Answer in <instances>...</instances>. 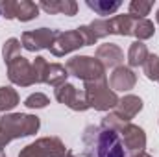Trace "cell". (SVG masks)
I'll return each mask as SVG.
<instances>
[{"mask_svg":"<svg viewBox=\"0 0 159 157\" xmlns=\"http://www.w3.org/2000/svg\"><path fill=\"white\" fill-rule=\"evenodd\" d=\"M83 157H128L119 131L104 126H87L81 135Z\"/></svg>","mask_w":159,"mask_h":157,"instance_id":"cell-1","label":"cell"},{"mask_svg":"<svg viewBox=\"0 0 159 157\" xmlns=\"http://www.w3.org/2000/svg\"><path fill=\"white\" fill-rule=\"evenodd\" d=\"M41 128V120L28 113H9L0 118V135L9 144L15 139L35 135Z\"/></svg>","mask_w":159,"mask_h":157,"instance_id":"cell-2","label":"cell"},{"mask_svg":"<svg viewBox=\"0 0 159 157\" xmlns=\"http://www.w3.org/2000/svg\"><path fill=\"white\" fill-rule=\"evenodd\" d=\"M83 92L87 98V104L91 109L94 111H109L115 109V105L119 104V96L113 89H109L106 78L98 79V81H89L83 85Z\"/></svg>","mask_w":159,"mask_h":157,"instance_id":"cell-3","label":"cell"},{"mask_svg":"<svg viewBox=\"0 0 159 157\" xmlns=\"http://www.w3.org/2000/svg\"><path fill=\"white\" fill-rule=\"evenodd\" d=\"M65 69L69 72V76L81 79L85 83L89 81H98V79L106 78V69L104 65L91 56H74L65 63Z\"/></svg>","mask_w":159,"mask_h":157,"instance_id":"cell-4","label":"cell"},{"mask_svg":"<svg viewBox=\"0 0 159 157\" xmlns=\"http://www.w3.org/2000/svg\"><path fill=\"white\" fill-rule=\"evenodd\" d=\"M67 146L59 137H41L20 150L19 157H63Z\"/></svg>","mask_w":159,"mask_h":157,"instance_id":"cell-5","label":"cell"},{"mask_svg":"<svg viewBox=\"0 0 159 157\" xmlns=\"http://www.w3.org/2000/svg\"><path fill=\"white\" fill-rule=\"evenodd\" d=\"M115 131H119L120 141H122V144H124L126 154L135 155V154L144 152V148H146V133H144V129H143L141 126L131 124V122H122V120H120V124L117 126Z\"/></svg>","mask_w":159,"mask_h":157,"instance_id":"cell-6","label":"cell"},{"mask_svg":"<svg viewBox=\"0 0 159 157\" xmlns=\"http://www.w3.org/2000/svg\"><path fill=\"white\" fill-rule=\"evenodd\" d=\"M59 35V30H52V28H37V30H30L24 32L20 37L22 48H26L28 52H39L52 46V43Z\"/></svg>","mask_w":159,"mask_h":157,"instance_id":"cell-7","label":"cell"},{"mask_svg":"<svg viewBox=\"0 0 159 157\" xmlns=\"http://www.w3.org/2000/svg\"><path fill=\"white\" fill-rule=\"evenodd\" d=\"M56 100L63 105H67L69 109L72 111H78V113H83L89 107L87 104V98H85V92L80 91L76 85L72 83H63L59 87H56Z\"/></svg>","mask_w":159,"mask_h":157,"instance_id":"cell-8","label":"cell"},{"mask_svg":"<svg viewBox=\"0 0 159 157\" xmlns=\"http://www.w3.org/2000/svg\"><path fill=\"white\" fill-rule=\"evenodd\" d=\"M7 78L11 83L19 85V87H30V85H35V76H34V67L32 63L19 56L15 57L11 63H7Z\"/></svg>","mask_w":159,"mask_h":157,"instance_id":"cell-9","label":"cell"},{"mask_svg":"<svg viewBox=\"0 0 159 157\" xmlns=\"http://www.w3.org/2000/svg\"><path fill=\"white\" fill-rule=\"evenodd\" d=\"M81 46H85V41L81 37L80 30L76 28V30H69V32H59V35L56 37V41L50 46V52L56 57H61V56H67V54L81 48Z\"/></svg>","mask_w":159,"mask_h":157,"instance_id":"cell-10","label":"cell"},{"mask_svg":"<svg viewBox=\"0 0 159 157\" xmlns=\"http://www.w3.org/2000/svg\"><path fill=\"white\" fill-rule=\"evenodd\" d=\"M143 111V100L135 94H126L124 98H120L119 104L113 109V115L120 118L122 122H129L131 118H135Z\"/></svg>","mask_w":159,"mask_h":157,"instance_id":"cell-11","label":"cell"},{"mask_svg":"<svg viewBox=\"0 0 159 157\" xmlns=\"http://www.w3.org/2000/svg\"><path fill=\"white\" fill-rule=\"evenodd\" d=\"M96 59L104 65V69H117L124 61V52L115 43H104L96 48Z\"/></svg>","mask_w":159,"mask_h":157,"instance_id":"cell-12","label":"cell"},{"mask_svg":"<svg viewBox=\"0 0 159 157\" xmlns=\"http://www.w3.org/2000/svg\"><path fill=\"white\" fill-rule=\"evenodd\" d=\"M135 83H137V74L129 67H124V65L117 67L109 76V85L113 91H122V92L131 91Z\"/></svg>","mask_w":159,"mask_h":157,"instance_id":"cell-13","label":"cell"},{"mask_svg":"<svg viewBox=\"0 0 159 157\" xmlns=\"http://www.w3.org/2000/svg\"><path fill=\"white\" fill-rule=\"evenodd\" d=\"M39 9H44L50 15H67L74 17L78 13V2L74 0H43L39 2Z\"/></svg>","mask_w":159,"mask_h":157,"instance_id":"cell-14","label":"cell"},{"mask_svg":"<svg viewBox=\"0 0 159 157\" xmlns=\"http://www.w3.org/2000/svg\"><path fill=\"white\" fill-rule=\"evenodd\" d=\"M133 24H135V17H131L129 13L128 15H115L113 19H109V34L128 37L133 32Z\"/></svg>","mask_w":159,"mask_h":157,"instance_id":"cell-15","label":"cell"},{"mask_svg":"<svg viewBox=\"0 0 159 157\" xmlns=\"http://www.w3.org/2000/svg\"><path fill=\"white\" fill-rule=\"evenodd\" d=\"M39 17V4L32 0H15V13L13 19L20 22H30Z\"/></svg>","mask_w":159,"mask_h":157,"instance_id":"cell-16","label":"cell"},{"mask_svg":"<svg viewBox=\"0 0 159 157\" xmlns=\"http://www.w3.org/2000/svg\"><path fill=\"white\" fill-rule=\"evenodd\" d=\"M148 56H150V52H148V48H146V44L143 41L131 43L129 50H128V65H129V69L131 67H143L146 63Z\"/></svg>","mask_w":159,"mask_h":157,"instance_id":"cell-17","label":"cell"},{"mask_svg":"<svg viewBox=\"0 0 159 157\" xmlns=\"http://www.w3.org/2000/svg\"><path fill=\"white\" fill-rule=\"evenodd\" d=\"M69 78V72L63 65L59 63H48V69H46V74H44V83L50 85V87H59L63 83H67Z\"/></svg>","mask_w":159,"mask_h":157,"instance_id":"cell-18","label":"cell"},{"mask_svg":"<svg viewBox=\"0 0 159 157\" xmlns=\"http://www.w3.org/2000/svg\"><path fill=\"white\" fill-rule=\"evenodd\" d=\"M85 4L96 15H113V13H117V9L122 6L120 0H87Z\"/></svg>","mask_w":159,"mask_h":157,"instance_id":"cell-19","label":"cell"},{"mask_svg":"<svg viewBox=\"0 0 159 157\" xmlns=\"http://www.w3.org/2000/svg\"><path fill=\"white\" fill-rule=\"evenodd\" d=\"M19 105V92L13 87H0V111L7 113Z\"/></svg>","mask_w":159,"mask_h":157,"instance_id":"cell-20","label":"cell"},{"mask_svg":"<svg viewBox=\"0 0 159 157\" xmlns=\"http://www.w3.org/2000/svg\"><path fill=\"white\" fill-rule=\"evenodd\" d=\"M154 34H156V28H154V22L152 20H148V19H135L131 35H135L137 41L150 39V37H154Z\"/></svg>","mask_w":159,"mask_h":157,"instance_id":"cell-21","label":"cell"},{"mask_svg":"<svg viewBox=\"0 0 159 157\" xmlns=\"http://www.w3.org/2000/svg\"><path fill=\"white\" fill-rule=\"evenodd\" d=\"M20 48H22L20 41L15 39V37H11V39H7L6 43H4V46H2V57H4L6 65H7V63H11L15 57H19V56H20Z\"/></svg>","mask_w":159,"mask_h":157,"instance_id":"cell-22","label":"cell"},{"mask_svg":"<svg viewBox=\"0 0 159 157\" xmlns=\"http://www.w3.org/2000/svg\"><path fill=\"white\" fill-rule=\"evenodd\" d=\"M154 7V2L150 0H131L129 2V15L135 19H146L150 9Z\"/></svg>","mask_w":159,"mask_h":157,"instance_id":"cell-23","label":"cell"},{"mask_svg":"<svg viewBox=\"0 0 159 157\" xmlns=\"http://www.w3.org/2000/svg\"><path fill=\"white\" fill-rule=\"evenodd\" d=\"M143 70H144V76L150 81H156L159 85V56L150 54L148 59H146V63L143 65Z\"/></svg>","mask_w":159,"mask_h":157,"instance_id":"cell-24","label":"cell"},{"mask_svg":"<svg viewBox=\"0 0 159 157\" xmlns=\"http://www.w3.org/2000/svg\"><path fill=\"white\" fill-rule=\"evenodd\" d=\"M89 26V30H91V34L94 35V39H104V37H107V35H111L109 34V20L107 19H96V20H93L91 24H87Z\"/></svg>","mask_w":159,"mask_h":157,"instance_id":"cell-25","label":"cell"},{"mask_svg":"<svg viewBox=\"0 0 159 157\" xmlns=\"http://www.w3.org/2000/svg\"><path fill=\"white\" fill-rule=\"evenodd\" d=\"M48 104H50V100H48V96L43 94V92H34V94H30V96L24 100V105H26L28 109H44Z\"/></svg>","mask_w":159,"mask_h":157,"instance_id":"cell-26","label":"cell"},{"mask_svg":"<svg viewBox=\"0 0 159 157\" xmlns=\"http://www.w3.org/2000/svg\"><path fill=\"white\" fill-rule=\"evenodd\" d=\"M32 67H34L35 83H44V74H46V69H48V61H46L43 56H37L35 61L32 63Z\"/></svg>","mask_w":159,"mask_h":157,"instance_id":"cell-27","label":"cell"},{"mask_svg":"<svg viewBox=\"0 0 159 157\" xmlns=\"http://www.w3.org/2000/svg\"><path fill=\"white\" fill-rule=\"evenodd\" d=\"M78 30H80V34H81V37H83V41H85V46H91V44L96 43L94 35L91 34V30H89L87 24H85V26H78Z\"/></svg>","mask_w":159,"mask_h":157,"instance_id":"cell-28","label":"cell"},{"mask_svg":"<svg viewBox=\"0 0 159 157\" xmlns=\"http://www.w3.org/2000/svg\"><path fill=\"white\" fill-rule=\"evenodd\" d=\"M129 157H152V155L146 154V152H141V154H135V155H129Z\"/></svg>","mask_w":159,"mask_h":157,"instance_id":"cell-29","label":"cell"},{"mask_svg":"<svg viewBox=\"0 0 159 157\" xmlns=\"http://www.w3.org/2000/svg\"><path fill=\"white\" fill-rule=\"evenodd\" d=\"M63 157H76V155H74V154H72L70 150H67V154H65V155H63Z\"/></svg>","mask_w":159,"mask_h":157,"instance_id":"cell-30","label":"cell"},{"mask_svg":"<svg viewBox=\"0 0 159 157\" xmlns=\"http://www.w3.org/2000/svg\"><path fill=\"white\" fill-rule=\"evenodd\" d=\"M156 20H157V24H159V9H157V13H156Z\"/></svg>","mask_w":159,"mask_h":157,"instance_id":"cell-31","label":"cell"},{"mask_svg":"<svg viewBox=\"0 0 159 157\" xmlns=\"http://www.w3.org/2000/svg\"><path fill=\"white\" fill-rule=\"evenodd\" d=\"M0 157H6V152H0Z\"/></svg>","mask_w":159,"mask_h":157,"instance_id":"cell-32","label":"cell"},{"mask_svg":"<svg viewBox=\"0 0 159 157\" xmlns=\"http://www.w3.org/2000/svg\"><path fill=\"white\" fill-rule=\"evenodd\" d=\"M0 17H2V15H0Z\"/></svg>","mask_w":159,"mask_h":157,"instance_id":"cell-33","label":"cell"}]
</instances>
